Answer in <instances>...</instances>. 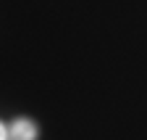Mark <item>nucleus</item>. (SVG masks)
I'll return each instance as SVG.
<instances>
[{"label":"nucleus","mask_w":147,"mask_h":140,"mask_svg":"<svg viewBox=\"0 0 147 140\" xmlns=\"http://www.w3.org/2000/svg\"><path fill=\"white\" fill-rule=\"evenodd\" d=\"M8 132H11V140H37V135H40L37 122L24 119V116H18L13 124L8 127Z\"/></svg>","instance_id":"nucleus-1"},{"label":"nucleus","mask_w":147,"mask_h":140,"mask_svg":"<svg viewBox=\"0 0 147 140\" xmlns=\"http://www.w3.org/2000/svg\"><path fill=\"white\" fill-rule=\"evenodd\" d=\"M11 137V132H8V127L3 124V122H0V140H8Z\"/></svg>","instance_id":"nucleus-2"}]
</instances>
